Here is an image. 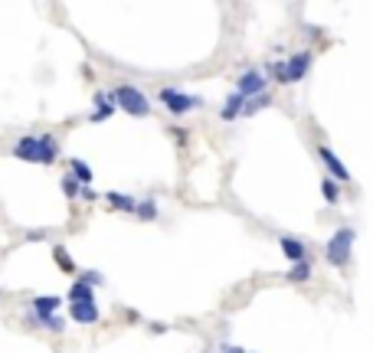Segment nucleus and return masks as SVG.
<instances>
[{
    "label": "nucleus",
    "instance_id": "obj_11",
    "mask_svg": "<svg viewBox=\"0 0 373 353\" xmlns=\"http://www.w3.org/2000/svg\"><path fill=\"white\" fill-rule=\"evenodd\" d=\"M242 112H246V98H242L240 92H233V95L226 98V105H223L220 118H223V121H233V118H240Z\"/></svg>",
    "mask_w": 373,
    "mask_h": 353
},
{
    "label": "nucleus",
    "instance_id": "obj_6",
    "mask_svg": "<svg viewBox=\"0 0 373 353\" xmlns=\"http://www.w3.org/2000/svg\"><path fill=\"white\" fill-rule=\"evenodd\" d=\"M236 92H240L242 98L266 95V76H262V72H256V69H249V72H242V76H240V86H236Z\"/></svg>",
    "mask_w": 373,
    "mask_h": 353
},
{
    "label": "nucleus",
    "instance_id": "obj_22",
    "mask_svg": "<svg viewBox=\"0 0 373 353\" xmlns=\"http://www.w3.org/2000/svg\"><path fill=\"white\" fill-rule=\"evenodd\" d=\"M79 278H82L86 285H92V288H96V285H102V281H105V278L98 275V272H82V275H79Z\"/></svg>",
    "mask_w": 373,
    "mask_h": 353
},
{
    "label": "nucleus",
    "instance_id": "obj_10",
    "mask_svg": "<svg viewBox=\"0 0 373 353\" xmlns=\"http://www.w3.org/2000/svg\"><path fill=\"white\" fill-rule=\"evenodd\" d=\"M63 307V301H59L56 295H39L37 301H33V311H37V317H53Z\"/></svg>",
    "mask_w": 373,
    "mask_h": 353
},
{
    "label": "nucleus",
    "instance_id": "obj_3",
    "mask_svg": "<svg viewBox=\"0 0 373 353\" xmlns=\"http://www.w3.org/2000/svg\"><path fill=\"white\" fill-rule=\"evenodd\" d=\"M112 102H115L122 112L134 115V118H148V115H151V102H148V95H144L141 88H134V86H118L115 92H112Z\"/></svg>",
    "mask_w": 373,
    "mask_h": 353
},
{
    "label": "nucleus",
    "instance_id": "obj_21",
    "mask_svg": "<svg viewBox=\"0 0 373 353\" xmlns=\"http://www.w3.org/2000/svg\"><path fill=\"white\" fill-rule=\"evenodd\" d=\"M266 105H272V98H268V95H256L252 102H246V112H242V115H256L259 108H266Z\"/></svg>",
    "mask_w": 373,
    "mask_h": 353
},
{
    "label": "nucleus",
    "instance_id": "obj_8",
    "mask_svg": "<svg viewBox=\"0 0 373 353\" xmlns=\"http://www.w3.org/2000/svg\"><path fill=\"white\" fill-rule=\"evenodd\" d=\"M69 317H72L76 324H96L98 321L96 298H92V301H69Z\"/></svg>",
    "mask_w": 373,
    "mask_h": 353
},
{
    "label": "nucleus",
    "instance_id": "obj_14",
    "mask_svg": "<svg viewBox=\"0 0 373 353\" xmlns=\"http://www.w3.org/2000/svg\"><path fill=\"white\" fill-rule=\"evenodd\" d=\"M69 167H72V173L79 177V187H89V183H92V167H89L86 161H69Z\"/></svg>",
    "mask_w": 373,
    "mask_h": 353
},
{
    "label": "nucleus",
    "instance_id": "obj_5",
    "mask_svg": "<svg viewBox=\"0 0 373 353\" xmlns=\"http://www.w3.org/2000/svg\"><path fill=\"white\" fill-rule=\"evenodd\" d=\"M157 98L164 102V108H167L171 115H187V112H193V108L203 105V98L187 95V92H177V88H161V95Z\"/></svg>",
    "mask_w": 373,
    "mask_h": 353
},
{
    "label": "nucleus",
    "instance_id": "obj_12",
    "mask_svg": "<svg viewBox=\"0 0 373 353\" xmlns=\"http://www.w3.org/2000/svg\"><path fill=\"white\" fill-rule=\"evenodd\" d=\"M105 200L112 203L115 210H122V213H134V210H138V200L124 197V193H105Z\"/></svg>",
    "mask_w": 373,
    "mask_h": 353
},
{
    "label": "nucleus",
    "instance_id": "obj_17",
    "mask_svg": "<svg viewBox=\"0 0 373 353\" xmlns=\"http://www.w3.org/2000/svg\"><path fill=\"white\" fill-rule=\"evenodd\" d=\"M53 255H56V265L63 268V272H69V275L76 272V265H72V258H69V252H66L63 246H56V248H53Z\"/></svg>",
    "mask_w": 373,
    "mask_h": 353
},
{
    "label": "nucleus",
    "instance_id": "obj_16",
    "mask_svg": "<svg viewBox=\"0 0 373 353\" xmlns=\"http://www.w3.org/2000/svg\"><path fill=\"white\" fill-rule=\"evenodd\" d=\"M33 321H37V324H43V327H49L53 334H63V327H66V321H63L59 314H53V317H37V314H33Z\"/></svg>",
    "mask_w": 373,
    "mask_h": 353
},
{
    "label": "nucleus",
    "instance_id": "obj_20",
    "mask_svg": "<svg viewBox=\"0 0 373 353\" xmlns=\"http://www.w3.org/2000/svg\"><path fill=\"white\" fill-rule=\"evenodd\" d=\"M321 193H325L327 203H337V197H341V190H337V180H321Z\"/></svg>",
    "mask_w": 373,
    "mask_h": 353
},
{
    "label": "nucleus",
    "instance_id": "obj_13",
    "mask_svg": "<svg viewBox=\"0 0 373 353\" xmlns=\"http://www.w3.org/2000/svg\"><path fill=\"white\" fill-rule=\"evenodd\" d=\"M69 301H92V285H86L82 278H76V285L69 288Z\"/></svg>",
    "mask_w": 373,
    "mask_h": 353
},
{
    "label": "nucleus",
    "instance_id": "obj_1",
    "mask_svg": "<svg viewBox=\"0 0 373 353\" xmlns=\"http://www.w3.org/2000/svg\"><path fill=\"white\" fill-rule=\"evenodd\" d=\"M13 157L30 164H53L59 157V144L56 138L49 134H39V138H20L17 147H13Z\"/></svg>",
    "mask_w": 373,
    "mask_h": 353
},
{
    "label": "nucleus",
    "instance_id": "obj_7",
    "mask_svg": "<svg viewBox=\"0 0 373 353\" xmlns=\"http://www.w3.org/2000/svg\"><path fill=\"white\" fill-rule=\"evenodd\" d=\"M318 157H321V164H325L327 171H331V177H334L337 183H347V180H351V171H347L344 164H341V157H337V154L331 151L327 144H321V147H318Z\"/></svg>",
    "mask_w": 373,
    "mask_h": 353
},
{
    "label": "nucleus",
    "instance_id": "obj_9",
    "mask_svg": "<svg viewBox=\"0 0 373 353\" xmlns=\"http://www.w3.org/2000/svg\"><path fill=\"white\" fill-rule=\"evenodd\" d=\"M282 252H285V258L292 262V265H301V262H308L305 242H298V239H292V236H282Z\"/></svg>",
    "mask_w": 373,
    "mask_h": 353
},
{
    "label": "nucleus",
    "instance_id": "obj_15",
    "mask_svg": "<svg viewBox=\"0 0 373 353\" xmlns=\"http://www.w3.org/2000/svg\"><path fill=\"white\" fill-rule=\"evenodd\" d=\"M134 216H138V220H144V222L157 220V203H154V200H144V203H138V210H134Z\"/></svg>",
    "mask_w": 373,
    "mask_h": 353
},
{
    "label": "nucleus",
    "instance_id": "obj_4",
    "mask_svg": "<svg viewBox=\"0 0 373 353\" xmlns=\"http://www.w3.org/2000/svg\"><path fill=\"white\" fill-rule=\"evenodd\" d=\"M308 69H311V53H298V56H292L288 62H275V66H272V76H275L278 82H301V79L308 76Z\"/></svg>",
    "mask_w": 373,
    "mask_h": 353
},
{
    "label": "nucleus",
    "instance_id": "obj_18",
    "mask_svg": "<svg viewBox=\"0 0 373 353\" xmlns=\"http://www.w3.org/2000/svg\"><path fill=\"white\" fill-rule=\"evenodd\" d=\"M308 278H311V265H308V262L292 265V272H288V281H298V285H301V281H308Z\"/></svg>",
    "mask_w": 373,
    "mask_h": 353
},
{
    "label": "nucleus",
    "instance_id": "obj_2",
    "mask_svg": "<svg viewBox=\"0 0 373 353\" xmlns=\"http://www.w3.org/2000/svg\"><path fill=\"white\" fill-rule=\"evenodd\" d=\"M354 242H357V232L351 229V226H341V229H337L334 236L327 239V246H325V258H327V262H331L334 268H344L347 262H351Z\"/></svg>",
    "mask_w": 373,
    "mask_h": 353
},
{
    "label": "nucleus",
    "instance_id": "obj_19",
    "mask_svg": "<svg viewBox=\"0 0 373 353\" xmlns=\"http://www.w3.org/2000/svg\"><path fill=\"white\" fill-rule=\"evenodd\" d=\"M63 193H66V200H76V197H82V187H79L76 177H63Z\"/></svg>",
    "mask_w": 373,
    "mask_h": 353
}]
</instances>
